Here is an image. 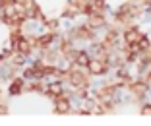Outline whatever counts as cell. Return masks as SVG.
<instances>
[{
    "instance_id": "cell-1",
    "label": "cell",
    "mask_w": 151,
    "mask_h": 126,
    "mask_svg": "<svg viewBox=\"0 0 151 126\" xmlns=\"http://www.w3.org/2000/svg\"><path fill=\"white\" fill-rule=\"evenodd\" d=\"M85 70H87V74L91 78H101V76H105V74L111 70V66H109L107 62H103V60L91 56L89 62H87V66H85Z\"/></svg>"
},
{
    "instance_id": "cell-6",
    "label": "cell",
    "mask_w": 151,
    "mask_h": 126,
    "mask_svg": "<svg viewBox=\"0 0 151 126\" xmlns=\"http://www.w3.org/2000/svg\"><path fill=\"white\" fill-rule=\"evenodd\" d=\"M89 58H91V54H89L87 50L76 49L74 50V60H72V62H74L78 68H85V66H87V62H89Z\"/></svg>"
},
{
    "instance_id": "cell-10",
    "label": "cell",
    "mask_w": 151,
    "mask_h": 126,
    "mask_svg": "<svg viewBox=\"0 0 151 126\" xmlns=\"http://www.w3.org/2000/svg\"><path fill=\"white\" fill-rule=\"evenodd\" d=\"M147 47H151V39H149V35H145V33H143V35L139 37V41L136 43V49L142 53V50H145V49H147Z\"/></svg>"
},
{
    "instance_id": "cell-2",
    "label": "cell",
    "mask_w": 151,
    "mask_h": 126,
    "mask_svg": "<svg viewBox=\"0 0 151 126\" xmlns=\"http://www.w3.org/2000/svg\"><path fill=\"white\" fill-rule=\"evenodd\" d=\"M23 87H25V80L22 76H14V78H10L6 93H8V97H19L23 93Z\"/></svg>"
},
{
    "instance_id": "cell-3",
    "label": "cell",
    "mask_w": 151,
    "mask_h": 126,
    "mask_svg": "<svg viewBox=\"0 0 151 126\" xmlns=\"http://www.w3.org/2000/svg\"><path fill=\"white\" fill-rule=\"evenodd\" d=\"M85 23H87L91 29H95V31L105 29V27H107V16L101 14V12H93V14H89V16H87Z\"/></svg>"
},
{
    "instance_id": "cell-9",
    "label": "cell",
    "mask_w": 151,
    "mask_h": 126,
    "mask_svg": "<svg viewBox=\"0 0 151 126\" xmlns=\"http://www.w3.org/2000/svg\"><path fill=\"white\" fill-rule=\"evenodd\" d=\"M89 2H91V8H93V12L105 14V12H107V8H109L107 0H89Z\"/></svg>"
},
{
    "instance_id": "cell-8",
    "label": "cell",
    "mask_w": 151,
    "mask_h": 126,
    "mask_svg": "<svg viewBox=\"0 0 151 126\" xmlns=\"http://www.w3.org/2000/svg\"><path fill=\"white\" fill-rule=\"evenodd\" d=\"M78 16H80L78 8L74 6V2H72V0H68V2H66V6H64V10H62V18L72 19V18H78Z\"/></svg>"
},
{
    "instance_id": "cell-12",
    "label": "cell",
    "mask_w": 151,
    "mask_h": 126,
    "mask_svg": "<svg viewBox=\"0 0 151 126\" xmlns=\"http://www.w3.org/2000/svg\"><path fill=\"white\" fill-rule=\"evenodd\" d=\"M147 14H149V18H151V8H147Z\"/></svg>"
},
{
    "instance_id": "cell-11",
    "label": "cell",
    "mask_w": 151,
    "mask_h": 126,
    "mask_svg": "<svg viewBox=\"0 0 151 126\" xmlns=\"http://www.w3.org/2000/svg\"><path fill=\"white\" fill-rule=\"evenodd\" d=\"M139 114H143V117L151 114V103H143V105H142V109H139Z\"/></svg>"
},
{
    "instance_id": "cell-4",
    "label": "cell",
    "mask_w": 151,
    "mask_h": 126,
    "mask_svg": "<svg viewBox=\"0 0 151 126\" xmlns=\"http://www.w3.org/2000/svg\"><path fill=\"white\" fill-rule=\"evenodd\" d=\"M142 35H143V31L139 29L138 25H134V27L124 29V33H122V41H124V45H136Z\"/></svg>"
},
{
    "instance_id": "cell-7",
    "label": "cell",
    "mask_w": 151,
    "mask_h": 126,
    "mask_svg": "<svg viewBox=\"0 0 151 126\" xmlns=\"http://www.w3.org/2000/svg\"><path fill=\"white\" fill-rule=\"evenodd\" d=\"M45 31H49V33H52V35H60V19L58 18H54V19H45Z\"/></svg>"
},
{
    "instance_id": "cell-5",
    "label": "cell",
    "mask_w": 151,
    "mask_h": 126,
    "mask_svg": "<svg viewBox=\"0 0 151 126\" xmlns=\"http://www.w3.org/2000/svg\"><path fill=\"white\" fill-rule=\"evenodd\" d=\"M62 89H64V84L60 80H52V81H49V84H45V95H47L49 99H54Z\"/></svg>"
}]
</instances>
